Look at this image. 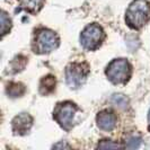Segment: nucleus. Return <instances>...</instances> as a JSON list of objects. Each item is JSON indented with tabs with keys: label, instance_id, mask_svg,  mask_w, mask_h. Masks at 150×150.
<instances>
[{
	"label": "nucleus",
	"instance_id": "nucleus-1",
	"mask_svg": "<svg viewBox=\"0 0 150 150\" xmlns=\"http://www.w3.org/2000/svg\"><path fill=\"white\" fill-rule=\"evenodd\" d=\"M150 19V4L147 0H134L127 10L125 21L132 28H140Z\"/></svg>",
	"mask_w": 150,
	"mask_h": 150
},
{
	"label": "nucleus",
	"instance_id": "nucleus-2",
	"mask_svg": "<svg viewBox=\"0 0 150 150\" xmlns=\"http://www.w3.org/2000/svg\"><path fill=\"white\" fill-rule=\"evenodd\" d=\"M106 76L113 83H124L131 76V66L124 59L113 60L106 69Z\"/></svg>",
	"mask_w": 150,
	"mask_h": 150
},
{
	"label": "nucleus",
	"instance_id": "nucleus-3",
	"mask_svg": "<svg viewBox=\"0 0 150 150\" xmlns=\"http://www.w3.org/2000/svg\"><path fill=\"white\" fill-rule=\"evenodd\" d=\"M104 40V32L97 24H90L83 30L80 43L86 50H96Z\"/></svg>",
	"mask_w": 150,
	"mask_h": 150
},
{
	"label": "nucleus",
	"instance_id": "nucleus-4",
	"mask_svg": "<svg viewBox=\"0 0 150 150\" xmlns=\"http://www.w3.org/2000/svg\"><path fill=\"white\" fill-rule=\"evenodd\" d=\"M77 111H78V107L74 103L66 102L58 105L53 116L55 121L60 124L61 128L64 130H70L74 125V119Z\"/></svg>",
	"mask_w": 150,
	"mask_h": 150
},
{
	"label": "nucleus",
	"instance_id": "nucleus-5",
	"mask_svg": "<svg viewBox=\"0 0 150 150\" xmlns=\"http://www.w3.org/2000/svg\"><path fill=\"white\" fill-rule=\"evenodd\" d=\"M59 46V38L50 30H40L35 36V52L49 53Z\"/></svg>",
	"mask_w": 150,
	"mask_h": 150
},
{
	"label": "nucleus",
	"instance_id": "nucleus-6",
	"mask_svg": "<svg viewBox=\"0 0 150 150\" xmlns=\"http://www.w3.org/2000/svg\"><path fill=\"white\" fill-rule=\"evenodd\" d=\"M88 66L85 63H72L69 64L66 70L67 83L71 88L80 87L88 75Z\"/></svg>",
	"mask_w": 150,
	"mask_h": 150
},
{
	"label": "nucleus",
	"instance_id": "nucleus-7",
	"mask_svg": "<svg viewBox=\"0 0 150 150\" xmlns=\"http://www.w3.org/2000/svg\"><path fill=\"white\" fill-rule=\"evenodd\" d=\"M32 123H33L32 116L28 115L27 113H22L13 120V130L15 133L25 134L30 131Z\"/></svg>",
	"mask_w": 150,
	"mask_h": 150
},
{
	"label": "nucleus",
	"instance_id": "nucleus-8",
	"mask_svg": "<svg viewBox=\"0 0 150 150\" xmlns=\"http://www.w3.org/2000/svg\"><path fill=\"white\" fill-rule=\"evenodd\" d=\"M98 128L103 131H112L116 125V117L112 112L110 111H103V112L98 113L97 117H96Z\"/></svg>",
	"mask_w": 150,
	"mask_h": 150
},
{
	"label": "nucleus",
	"instance_id": "nucleus-9",
	"mask_svg": "<svg viewBox=\"0 0 150 150\" xmlns=\"http://www.w3.org/2000/svg\"><path fill=\"white\" fill-rule=\"evenodd\" d=\"M55 88V79L53 76H46L44 77L41 83H40V91L43 94V95H47L50 93H52Z\"/></svg>",
	"mask_w": 150,
	"mask_h": 150
},
{
	"label": "nucleus",
	"instance_id": "nucleus-10",
	"mask_svg": "<svg viewBox=\"0 0 150 150\" xmlns=\"http://www.w3.org/2000/svg\"><path fill=\"white\" fill-rule=\"evenodd\" d=\"M18 1L24 9L28 10L30 13L38 11L44 4V0H18Z\"/></svg>",
	"mask_w": 150,
	"mask_h": 150
},
{
	"label": "nucleus",
	"instance_id": "nucleus-11",
	"mask_svg": "<svg viewBox=\"0 0 150 150\" xmlns=\"http://www.w3.org/2000/svg\"><path fill=\"white\" fill-rule=\"evenodd\" d=\"M25 93V87L22 83H13L8 85L7 87V94L10 97H19Z\"/></svg>",
	"mask_w": 150,
	"mask_h": 150
},
{
	"label": "nucleus",
	"instance_id": "nucleus-12",
	"mask_svg": "<svg viewBox=\"0 0 150 150\" xmlns=\"http://www.w3.org/2000/svg\"><path fill=\"white\" fill-rule=\"evenodd\" d=\"M113 104L120 108H127L129 105V99L124 95L122 94H115L112 96V99H111Z\"/></svg>",
	"mask_w": 150,
	"mask_h": 150
},
{
	"label": "nucleus",
	"instance_id": "nucleus-13",
	"mask_svg": "<svg viewBox=\"0 0 150 150\" xmlns=\"http://www.w3.org/2000/svg\"><path fill=\"white\" fill-rule=\"evenodd\" d=\"M11 27V21L10 18L7 16V14L5 11H2L1 14V34L5 35L8 30Z\"/></svg>",
	"mask_w": 150,
	"mask_h": 150
},
{
	"label": "nucleus",
	"instance_id": "nucleus-14",
	"mask_svg": "<svg viewBox=\"0 0 150 150\" xmlns=\"http://www.w3.org/2000/svg\"><path fill=\"white\" fill-rule=\"evenodd\" d=\"M141 138L139 135H131L127 139V142H125V147L127 148H131V149H135V148H139L140 144H141Z\"/></svg>",
	"mask_w": 150,
	"mask_h": 150
},
{
	"label": "nucleus",
	"instance_id": "nucleus-15",
	"mask_svg": "<svg viewBox=\"0 0 150 150\" xmlns=\"http://www.w3.org/2000/svg\"><path fill=\"white\" fill-rule=\"evenodd\" d=\"M121 147H122L121 144L113 142L111 140H104V141L98 143L97 146V148L99 149H111V148H121Z\"/></svg>",
	"mask_w": 150,
	"mask_h": 150
},
{
	"label": "nucleus",
	"instance_id": "nucleus-16",
	"mask_svg": "<svg viewBox=\"0 0 150 150\" xmlns=\"http://www.w3.org/2000/svg\"><path fill=\"white\" fill-rule=\"evenodd\" d=\"M23 59H24L23 57H22V58H21V57H18V59L16 58L15 60H14V62H15V63H16V62H17V60L19 61V60H23ZM23 68H24V67H23V66H19V64L17 63V64H16L15 67H13V69H15V70H14V72H17V71H19V70H22Z\"/></svg>",
	"mask_w": 150,
	"mask_h": 150
},
{
	"label": "nucleus",
	"instance_id": "nucleus-17",
	"mask_svg": "<svg viewBox=\"0 0 150 150\" xmlns=\"http://www.w3.org/2000/svg\"><path fill=\"white\" fill-rule=\"evenodd\" d=\"M53 148H69V146L66 143H59V144H55Z\"/></svg>",
	"mask_w": 150,
	"mask_h": 150
},
{
	"label": "nucleus",
	"instance_id": "nucleus-18",
	"mask_svg": "<svg viewBox=\"0 0 150 150\" xmlns=\"http://www.w3.org/2000/svg\"><path fill=\"white\" fill-rule=\"evenodd\" d=\"M148 125H149V130H150V111H149V114H148Z\"/></svg>",
	"mask_w": 150,
	"mask_h": 150
}]
</instances>
